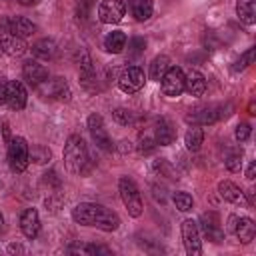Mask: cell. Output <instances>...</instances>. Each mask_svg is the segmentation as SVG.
<instances>
[{
	"label": "cell",
	"instance_id": "1",
	"mask_svg": "<svg viewBox=\"0 0 256 256\" xmlns=\"http://www.w3.org/2000/svg\"><path fill=\"white\" fill-rule=\"evenodd\" d=\"M64 164L72 174H84L90 170V156L82 136L72 134L64 144Z\"/></svg>",
	"mask_w": 256,
	"mask_h": 256
},
{
	"label": "cell",
	"instance_id": "2",
	"mask_svg": "<svg viewBox=\"0 0 256 256\" xmlns=\"http://www.w3.org/2000/svg\"><path fill=\"white\" fill-rule=\"evenodd\" d=\"M118 190H120V198H122V202H124L128 214L134 216V218H138V216L142 214L144 204H142V198H140V192H138V186L134 184V180L128 178V176L120 178Z\"/></svg>",
	"mask_w": 256,
	"mask_h": 256
},
{
	"label": "cell",
	"instance_id": "3",
	"mask_svg": "<svg viewBox=\"0 0 256 256\" xmlns=\"http://www.w3.org/2000/svg\"><path fill=\"white\" fill-rule=\"evenodd\" d=\"M8 162H10V168L14 172H24L28 168V144L22 136H16V138H10V144H8Z\"/></svg>",
	"mask_w": 256,
	"mask_h": 256
},
{
	"label": "cell",
	"instance_id": "4",
	"mask_svg": "<svg viewBox=\"0 0 256 256\" xmlns=\"http://www.w3.org/2000/svg\"><path fill=\"white\" fill-rule=\"evenodd\" d=\"M38 94L48 100H68L70 98V88L64 78H46L42 84L36 86Z\"/></svg>",
	"mask_w": 256,
	"mask_h": 256
},
{
	"label": "cell",
	"instance_id": "5",
	"mask_svg": "<svg viewBox=\"0 0 256 256\" xmlns=\"http://www.w3.org/2000/svg\"><path fill=\"white\" fill-rule=\"evenodd\" d=\"M26 42L24 38L16 36L14 32H10V28L6 26V22L0 24V50L8 56H22L26 52Z\"/></svg>",
	"mask_w": 256,
	"mask_h": 256
},
{
	"label": "cell",
	"instance_id": "6",
	"mask_svg": "<svg viewBox=\"0 0 256 256\" xmlns=\"http://www.w3.org/2000/svg\"><path fill=\"white\" fill-rule=\"evenodd\" d=\"M182 240L188 256H200L202 254V240H200V230L196 220H184L182 222Z\"/></svg>",
	"mask_w": 256,
	"mask_h": 256
},
{
	"label": "cell",
	"instance_id": "7",
	"mask_svg": "<svg viewBox=\"0 0 256 256\" xmlns=\"http://www.w3.org/2000/svg\"><path fill=\"white\" fill-rule=\"evenodd\" d=\"M104 206L100 204H94V202H82L78 206H74L72 210V218L76 224H82V226H96L100 214H102Z\"/></svg>",
	"mask_w": 256,
	"mask_h": 256
},
{
	"label": "cell",
	"instance_id": "8",
	"mask_svg": "<svg viewBox=\"0 0 256 256\" xmlns=\"http://www.w3.org/2000/svg\"><path fill=\"white\" fill-rule=\"evenodd\" d=\"M126 14L124 0H102L98 6V18L104 24H118Z\"/></svg>",
	"mask_w": 256,
	"mask_h": 256
},
{
	"label": "cell",
	"instance_id": "9",
	"mask_svg": "<svg viewBox=\"0 0 256 256\" xmlns=\"http://www.w3.org/2000/svg\"><path fill=\"white\" fill-rule=\"evenodd\" d=\"M162 82V92L166 96H180L184 92V72L178 68V66H170L164 76L160 78Z\"/></svg>",
	"mask_w": 256,
	"mask_h": 256
},
{
	"label": "cell",
	"instance_id": "10",
	"mask_svg": "<svg viewBox=\"0 0 256 256\" xmlns=\"http://www.w3.org/2000/svg\"><path fill=\"white\" fill-rule=\"evenodd\" d=\"M144 82H146L144 72H142V68H138V66H128V68L120 74V78H118V86H120V90L126 92V94L138 92V90L144 86Z\"/></svg>",
	"mask_w": 256,
	"mask_h": 256
},
{
	"label": "cell",
	"instance_id": "11",
	"mask_svg": "<svg viewBox=\"0 0 256 256\" xmlns=\"http://www.w3.org/2000/svg\"><path fill=\"white\" fill-rule=\"evenodd\" d=\"M88 130H90V134H92V138H94L98 148H102V150H112L114 148V144H112V140H110V136H108V132L104 128V122H102L100 114H92L88 118Z\"/></svg>",
	"mask_w": 256,
	"mask_h": 256
},
{
	"label": "cell",
	"instance_id": "12",
	"mask_svg": "<svg viewBox=\"0 0 256 256\" xmlns=\"http://www.w3.org/2000/svg\"><path fill=\"white\" fill-rule=\"evenodd\" d=\"M230 230L242 244L252 242V238L256 234V226L248 216H230Z\"/></svg>",
	"mask_w": 256,
	"mask_h": 256
},
{
	"label": "cell",
	"instance_id": "13",
	"mask_svg": "<svg viewBox=\"0 0 256 256\" xmlns=\"http://www.w3.org/2000/svg\"><path fill=\"white\" fill-rule=\"evenodd\" d=\"M26 100H28V94H26V88L22 82L12 80L6 84V104L12 110H22L26 106Z\"/></svg>",
	"mask_w": 256,
	"mask_h": 256
},
{
	"label": "cell",
	"instance_id": "14",
	"mask_svg": "<svg viewBox=\"0 0 256 256\" xmlns=\"http://www.w3.org/2000/svg\"><path fill=\"white\" fill-rule=\"evenodd\" d=\"M22 78L30 84V86H38V84H42L46 78H48V70L42 66V64H38L36 60H26L24 64H22Z\"/></svg>",
	"mask_w": 256,
	"mask_h": 256
},
{
	"label": "cell",
	"instance_id": "15",
	"mask_svg": "<svg viewBox=\"0 0 256 256\" xmlns=\"http://www.w3.org/2000/svg\"><path fill=\"white\" fill-rule=\"evenodd\" d=\"M20 230L26 238H36L38 232H40V216L34 208H26L22 214H20Z\"/></svg>",
	"mask_w": 256,
	"mask_h": 256
},
{
	"label": "cell",
	"instance_id": "16",
	"mask_svg": "<svg viewBox=\"0 0 256 256\" xmlns=\"http://www.w3.org/2000/svg\"><path fill=\"white\" fill-rule=\"evenodd\" d=\"M184 90L190 96H202L206 92V78L198 72V70H188L184 74Z\"/></svg>",
	"mask_w": 256,
	"mask_h": 256
},
{
	"label": "cell",
	"instance_id": "17",
	"mask_svg": "<svg viewBox=\"0 0 256 256\" xmlns=\"http://www.w3.org/2000/svg\"><path fill=\"white\" fill-rule=\"evenodd\" d=\"M222 116H226V114H224V112H218L216 106H206V108H200V110L188 114L186 120L192 122L194 126H202V124H212V122H216V120L222 118Z\"/></svg>",
	"mask_w": 256,
	"mask_h": 256
},
{
	"label": "cell",
	"instance_id": "18",
	"mask_svg": "<svg viewBox=\"0 0 256 256\" xmlns=\"http://www.w3.org/2000/svg\"><path fill=\"white\" fill-rule=\"evenodd\" d=\"M218 194H220L226 202H232V204H244V202H246V198H244V190H242L238 184L230 182V180H222V182H218Z\"/></svg>",
	"mask_w": 256,
	"mask_h": 256
},
{
	"label": "cell",
	"instance_id": "19",
	"mask_svg": "<svg viewBox=\"0 0 256 256\" xmlns=\"http://www.w3.org/2000/svg\"><path fill=\"white\" fill-rule=\"evenodd\" d=\"M202 230L208 236V240H212V242H222L224 240V232L220 228V220H218V216L214 212L202 214Z\"/></svg>",
	"mask_w": 256,
	"mask_h": 256
},
{
	"label": "cell",
	"instance_id": "20",
	"mask_svg": "<svg viewBox=\"0 0 256 256\" xmlns=\"http://www.w3.org/2000/svg\"><path fill=\"white\" fill-rule=\"evenodd\" d=\"M6 26L10 28V32H14L20 38H28V36H32L36 32V24L32 20L24 18V16H14V18L6 20Z\"/></svg>",
	"mask_w": 256,
	"mask_h": 256
},
{
	"label": "cell",
	"instance_id": "21",
	"mask_svg": "<svg viewBox=\"0 0 256 256\" xmlns=\"http://www.w3.org/2000/svg\"><path fill=\"white\" fill-rule=\"evenodd\" d=\"M56 50L58 48H56V42L52 38H42V40L32 44V54L40 60H52L56 56Z\"/></svg>",
	"mask_w": 256,
	"mask_h": 256
},
{
	"label": "cell",
	"instance_id": "22",
	"mask_svg": "<svg viewBox=\"0 0 256 256\" xmlns=\"http://www.w3.org/2000/svg\"><path fill=\"white\" fill-rule=\"evenodd\" d=\"M236 14L244 24L252 26L256 22V0H238L236 2Z\"/></svg>",
	"mask_w": 256,
	"mask_h": 256
},
{
	"label": "cell",
	"instance_id": "23",
	"mask_svg": "<svg viewBox=\"0 0 256 256\" xmlns=\"http://www.w3.org/2000/svg\"><path fill=\"white\" fill-rule=\"evenodd\" d=\"M154 140H156V144H160V146H168V144H172V140H174V132H172V126H170V122H168L166 118H160V120L156 122Z\"/></svg>",
	"mask_w": 256,
	"mask_h": 256
},
{
	"label": "cell",
	"instance_id": "24",
	"mask_svg": "<svg viewBox=\"0 0 256 256\" xmlns=\"http://www.w3.org/2000/svg\"><path fill=\"white\" fill-rule=\"evenodd\" d=\"M124 46H126V34L120 30H114L104 38V48L110 54H120L124 50Z\"/></svg>",
	"mask_w": 256,
	"mask_h": 256
},
{
	"label": "cell",
	"instance_id": "25",
	"mask_svg": "<svg viewBox=\"0 0 256 256\" xmlns=\"http://www.w3.org/2000/svg\"><path fill=\"white\" fill-rule=\"evenodd\" d=\"M130 10H132V16L142 22L152 16L154 4H152V0H130Z\"/></svg>",
	"mask_w": 256,
	"mask_h": 256
},
{
	"label": "cell",
	"instance_id": "26",
	"mask_svg": "<svg viewBox=\"0 0 256 256\" xmlns=\"http://www.w3.org/2000/svg\"><path fill=\"white\" fill-rule=\"evenodd\" d=\"M202 142H204V130H202L200 126H192V128H188V132H186V136H184V144H186V148H188L190 152H196V150H200Z\"/></svg>",
	"mask_w": 256,
	"mask_h": 256
},
{
	"label": "cell",
	"instance_id": "27",
	"mask_svg": "<svg viewBox=\"0 0 256 256\" xmlns=\"http://www.w3.org/2000/svg\"><path fill=\"white\" fill-rule=\"evenodd\" d=\"M28 158H30L32 162H36V164H46V162L52 158V152H50V148L44 146V144H34L32 148L28 146Z\"/></svg>",
	"mask_w": 256,
	"mask_h": 256
},
{
	"label": "cell",
	"instance_id": "28",
	"mask_svg": "<svg viewBox=\"0 0 256 256\" xmlns=\"http://www.w3.org/2000/svg\"><path fill=\"white\" fill-rule=\"evenodd\" d=\"M168 68H170L168 66V58L166 56H156L152 60V64H150V78L152 80H160Z\"/></svg>",
	"mask_w": 256,
	"mask_h": 256
},
{
	"label": "cell",
	"instance_id": "29",
	"mask_svg": "<svg viewBox=\"0 0 256 256\" xmlns=\"http://www.w3.org/2000/svg\"><path fill=\"white\" fill-rule=\"evenodd\" d=\"M172 200H174V204H176V208L180 212H188L192 208V204H194V200H192V196L188 192H176Z\"/></svg>",
	"mask_w": 256,
	"mask_h": 256
},
{
	"label": "cell",
	"instance_id": "30",
	"mask_svg": "<svg viewBox=\"0 0 256 256\" xmlns=\"http://www.w3.org/2000/svg\"><path fill=\"white\" fill-rule=\"evenodd\" d=\"M154 148H156V140H154V136L142 132L140 138H138V150H140L142 154H148V152H152Z\"/></svg>",
	"mask_w": 256,
	"mask_h": 256
},
{
	"label": "cell",
	"instance_id": "31",
	"mask_svg": "<svg viewBox=\"0 0 256 256\" xmlns=\"http://www.w3.org/2000/svg\"><path fill=\"white\" fill-rule=\"evenodd\" d=\"M112 116H114V120H116L118 124H122V126H128V124L134 120V114H132L128 108H116V110L112 112Z\"/></svg>",
	"mask_w": 256,
	"mask_h": 256
},
{
	"label": "cell",
	"instance_id": "32",
	"mask_svg": "<svg viewBox=\"0 0 256 256\" xmlns=\"http://www.w3.org/2000/svg\"><path fill=\"white\" fill-rule=\"evenodd\" d=\"M254 54H256V48H248L238 60H236V64H234V70H244L248 64H252L254 62Z\"/></svg>",
	"mask_w": 256,
	"mask_h": 256
},
{
	"label": "cell",
	"instance_id": "33",
	"mask_svg": "<svg viewBox=\"0 0 256 256\" xmlns=\"http://www.w3.org/2000/svg\"><path fill=\"white\" fill-rule=\"evenodd\" d=\"M224 164H226V168H228L230 172H240V170H242V154H240V152L228 154Z\"/></svg>",
	"mask_w": 256,
	"mask_h": 256
},
{
	"label": "cell",
	"instance_id": "34",
	"mask_svg": "<svg viewBox=\"0 0 256 256\" xmlns=\"http://www.w3.org/2000/svg\"><path fill=\"white\" fill-rule=\"evenodd\" d=\"M250 132H252L250 124L242 122V124H238V126H236V132H234V136H236V140H238V142H244V140H248V138H250Z\"/></svg>",
	"mask_w": 256,
	"mask_h": 256
},
{
	"label": "cell",
	"instance_id": "35",
	"mask_svg": "<svg viewBox=\"0 0 256 256\" xmlns=\"http://www.w3.org/2000/svg\"><path fill=\"white\" fill-rule=\"evenodd\" d=\"M130 46H132V50H134V54H140V52L144 50V46H146V42H144V38H134V40L130 42Z\"/></svg>",
	"mask_w": 256,
	"mask_h": 256
},
{
	"label": "cell",
	"instance_id": "36",
	"mask_svg": "<svg viewBox=\"0 0 256 256\" xmlns=\"http://www.w3.org/2000/svg\"><path fill=\"white\" fill-rule=\"evenodd\" d=\"M6 84H8V82L0 78V104L6 102Z\"/></svg>",
	"mask_w": 256,
	"mask_h": 256
},
{
	"label": "cell",
	"instance_id": "37",
	"mask_svg": "<svg viewBox=\"0 0 256 256\" xmlns=\"http://www.w3.org/2000/svg\"><path fill=\"white\" fill-rule=\"evenodd\" d=\"M254 174H256V162H250V166L246 170V178L248 180H254Z\"/></svg>",
	"mask_w": 256,
	"mask_h": 256
},
{
	"label": "cell",
	"instance_id": "38",
	"mask_svg": "<svg viewBox=\"0 0 256 256\" xmlns=\"http://www.w3.org/2000/svg\"><path fill=\"white\" fill-rule=\"evenodd\" d=\"M22 6H34V4H38L40 0H18Z\"/></svg>",
	"mask_w": 256,
	"mask_h": 256
},
{
	"label": "cell",
	"instance_id": "39",
	"mask_svg": "<svg viewBox=\"0 0 256 256\" xmlns=\"http://www.w3.org/2000/svg\"><path fill=\"white\" fill-rule=\"evenodd\" d=\"M0 230H4V216L0 214Z\"/></svg>",
	"mask_w": 256,
	"mask_h": 256
}]
</instances>
